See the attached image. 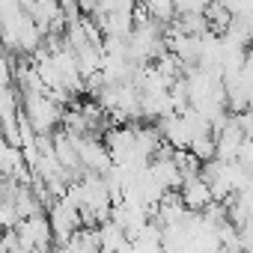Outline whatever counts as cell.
I'll return each instance as SVG.
<instances>
[{
    "label": "cell",
    "mask_w": 253,
    "mask_h": 253,
    "mask_svg": "<svg viewBox=\"0 0 253 253\" xmlns=\"http://www.w3.org/2000/svg\"><path fill=\"white\" fill-rule=\"evenodd\" d=\"M98 238H101V250H134V244L125 235V229L110 217L98 223Z\"/></svg>",
    "instance_id": "8"
},
{
    "label": "cell",
    "mask_w": 253,
    "mask_h": 253,
    "mask_svg": "<svg viewBox=\"0 0 253 253\" xmlns=\"http://www.w3.org/2000/svg\"><path fill=\"white\" fill-rule=\"evenodd\" d=\"M21 113L27 116L36 134H51L63 122V110L57 101L48 98V92H21Z\"/></svg>",
    "instance_id": "1"
},
{
    "label": "cell",
    "mask_w": 253,
    "mask_h": 253,
    "mask_svg": "<svg viewBox=\"0 0 253 253\" xmlns=\"http://www.w3.org/2000/svg\"><path fill=\"white\" fill-rule=\"evenodd\" d=\"M235 125L241 128L244 137H253V107H244V110H235Z\"/></svg>",
    "instance_id": "10"
},
{
    "label": "cell",
    "mask_w": 253,
    "mask_h": 253,
    "mask_svg": "<svg viewBox=\"0 0 253 253\" xmlns=\"http://www.w3.org/2000/svg\"><path fill=\"white\" fill-rule=\"evenodd\" d=\"M21 214H18V206L12 197H0V229H12L18 226Z\"/></svg>",
    "instance_id": "9"
},
{
    "label": "cell",
    "mask_w": 253,
    "mask_h": 253,
    "mask_svg": "<svg viewBox=\"0 0 253 253\" xmlns=\"http://www.w3.org/2000/svg\"><path fill=\"white\" fill-rule=\"evenodd\" d=\"M179 194H182V203H185L188 209H194V211H203V209L214 200L211 185L206 182V176H203V173H197V176L185 179V182H182V188H179Z\"/></svg>",
    "instance_id": "6"
},
{
    "label": "cell",
    "mask_w": 253,
    "mask_h": 253,
    "mask_svg": "<svg viewBox=\"0 0 253 253\" xmlns=\"http://www.w3.org/2000/svg\"><path fill=\"white\" fill-rule=\"evenodd\" d=\"M173 3H176V15H185V12H206L211 0H173Z\"/></svg>",
    "instance_id": "11"
},
{
    "label": "cell",
    "mask_w": 253,
    "mask_h": 253,
    "mask_svg": "<svg viewBox=\"0 0 253 253\" xmlns=\"http://www.w3.org/2000/svg\"><path fill=\"white\" fill-rule=\"evenodd\" d=\"M158 131L173 149H188L191 146V128H188V122H185V116L179 110H173V113L158 119Z\"/></svg>",
    "instance_id": "5"
},
{
    "label": "cell",
    "mask_w": 253,
    "mask_h": 253,
    "mask_svg": "<svg viewBox=\"0 0 253 253\" xmlns=\"http://www.w3.org/2000/svg\"><path fill=\"white\" fill-rule=\"evenodd\" d=\"M241 140H244V134H241L238 125H235V119L229 116V119L223 122V128H217V131H214V143H217V152H214V155H217V158H223V161H235Z\"/></svg>",
    "instance_id": "7"
},
{
    "label": "cell",
    "mask_w": 253,
    "mask_h": 253,
    "mask_svg": "<svg viewBox=\"0 0 253 253\" xmlns=\"http://www.w3.org/2000/svg\"><path fill=\"white\" fill-rule=\"evenodd\" d=\"M75 146H78V155L81 161L86 164V170H95V173H107L113 167V158H110V149L104 146V140L92 137V134H78L75 137Z\"/></svg>",
    "instance_id": "4"
},
{
    "label": "cell",
    "mask_w": 253,
    "mask_h": 253,
    "mask_svg": "<svg viewBox=\"0 0 253 253\" xmlns=\"http://www.w3.org/2000/svg\"><path fill=\"white\" fill-rule=\"evenodd\" d=\"M15 229H18V238H21V250H48V247H54V229H51V220H48L45 211L21 217Z\"/></svg>",
    "instance_id": "3"
},
{
    "label": "cell",
    "mask_w": 253,
    "mask_h": 253,
    "mask_svg": "<svg viewBox=\"0 0 253 253\" xmlns=\"http://www.w3.org/2000/svg\"><path fill=\"white\" fill-rule=\"evenodd\" d=\"M48 220H51V229H54V244L63 247L69 241V235L84 223L81 220V206L69 197H57L48 209Z\"/></svg>",
    "instance_id": "2"
}]
</instances>
